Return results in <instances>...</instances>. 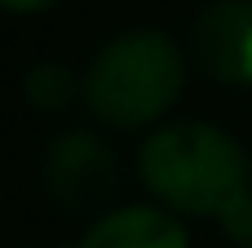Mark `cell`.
<instances>
[{
    "label": "cell",
    "mask_w": 252,
    "mask_h": 248,
    "mask_svg": "<svg viewBox=\"0 0 252 248\" xmlns=\"http://www.w3.org/2000/svg\"><path fill=\"white\" fill-rule=\"evenodd\" d=\"M142 182L177 213L217 217L221 231L252 244V186L244 146L204 120H177L146 138Z\"/></svg>",
    "instance_id": "6da1fadb"
},
{
    "label": "cell",
    "mask_w": 252,
    "mask_h": 248,
    "mask_svg": "<svg viewBox=\"0 0 252 248\" xmlns=\"http://www.w3.org/2000/svg\"><path fill=\"white\" fill-rule=\"evenodd\" d=\"M22 89H27V102H31L35 111H62V106H71V98L80 93L75 75H71L62 62H35V67L27 71Z\"/></svg>",
    "instance_id": "8992f818"
},
{
    "label": "cell",
    "mask_w": 252,
    "mask_h": 248,
    "mask_svg": "<svg viewBox=\"0 0 252 248\" xmlns=\"http://www.w3.org/2000/svg\"><path fill=\"white\" fill-rule=\"evenodd\" d=\"M75 248H190V240L173 213L155 204H133L97 217Z\"/></svg>",
    "instance_id": "5b68a950"
},
{
    "label": "cell",
    "mask_w": 252,
    "mask_h": 248,
    "mask_svg": "<svg viewBox=\"0 0 252 248\" xmlns=\"http://www.w3.org/2000/svg\"><path fill=\"white\" fill-rule=\"evenodd\" d=\"M195 62L217 80L252 89V0H217L195 18Z\"/></svg>",
    "instance_id": "277c9868"
},
{
    "label": "cell",
    "mask_w": 252,
    "mask_h": 248,
    "mask_svg": "<svg viewBox=\"0 0 252 248\" xmlns=\"http://www.w3.org/2000/svg\"><path fill=\"white\" fill-rule=\"evenodd\" d=\"M44 186L66 213H102L120 191L115 151L89 129H66L44 151Z\"/></svg>",
    "instance_id": "3957f363"
},
{
    "label": "cell",
    "mask_w": 252,
    "mask_h": 248,
    "mask_svg": "<svg viewBox=\"0 0 252 248\" xmlns=\"http://www.w3.org/2000/svg\"><path fill=\"white\" fill-rule=\"evenodd\" d=\"M182 84L186 62L177 40L168 31L137 27L97 49L80 80V98L97 120L115 129H142L168 115V106L182 98Z\"/></svg>",
    "instance_id": "7a4b0ae2"
},
{
    "label": "cell",
    "mask_w": 252,
    "mask_h": 248,
    "mask_svg": "<svg viewBox=\"0 0 252 248\" xmlns=\"http://www.w3.org/2000/svg\"><path fill=\"white\" fill-rule=\"evenodd\" d=\"M244 248H252V244H244Z\"/></svg>",
    "instance_id": "9c48e42d"
},
{
    "label": "cell",
    "mask_w": 252,
    "mask_h": 248,
    "mask_svg": "<svg viewBox=\"0 0 252 248\" xmlns=\"http://www.w3.org/2000/svg\"><path fill=\"white\" fill-rule=\"evenodd\" d=\"M31 248H58V244H31Z\"/></svg>",
    "instance_id": "ba28073f"
},
{
    "label": "cell",
    "mask_w": 252,
    "mask_h": 248,
    "mask_svg": "<svg viewBox=\"0 0 252 248\" xmlns=\"http://www.w3.org/2000/svg\"><path fill=\"white\" fill-rule=\"evenodd\" d=\"M49 4H58V0H0V9H9V13H40Z\"/></svg>",
    "instance_id": "52a82bcc"
}]
</instances>
